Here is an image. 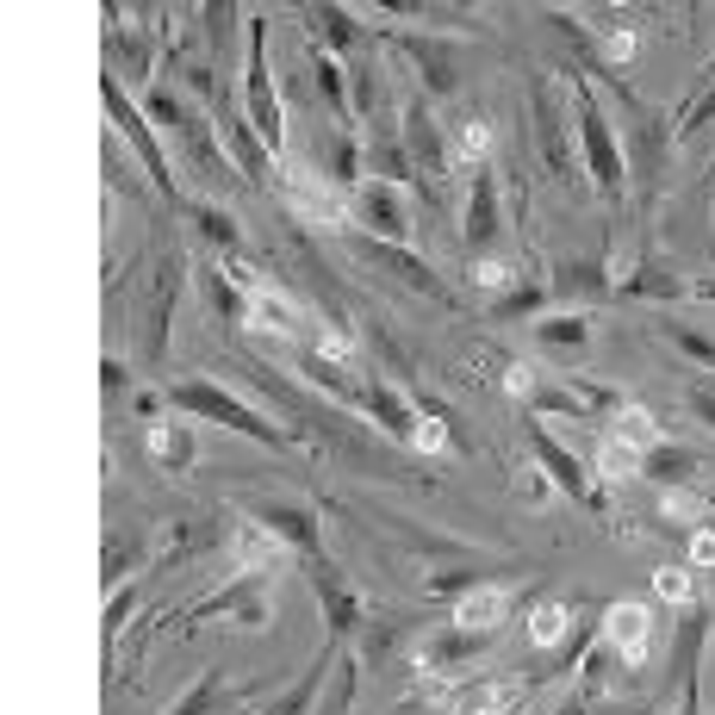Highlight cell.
Instances as JSON below:
<instances>
[{
  "label": "cell",
  "mask_w": 715,
  "mask_h": 715,
  "mask_svg": "<svg viewBox=\"0 0 715 715\" xmlns=\"http://www.w3.org/2000/svg\"><path fill=\"white\" fill-rule=\"evenodd\" d=\"M150 454L156 461H187V436L181 429H150Z\"/></svg>",
  "instance_id": "12"
},
{
  "label": "cell",
  "mask_w": 715,
  "mask_h": 715,
  "mask_svg": "<svg viewBox=\"0 0 715 715\" xmlns=\"http://www.w3.org/2000/svg\"><path fill=\"white\" fill-rule=\"evenodd\" d=\"M417 448H423V454H442V448H448L442 417H423V423H417Z\"/></svg>",
  "instance_id": "13"
},
{
  "label": "cell",
  "mask_w": 715,
  "mask_h": 715,
  "mask_svg": "<svg viewBox=\"0 0 715 715\" xmlns=\"http://www.w3.org/2000/svg\"><path fill=\"white\" fill-rule=\"evenodd\" d=\"M691 566L715 572V535H709V529H697V535H691Z\"/></svg>",
  "instance_id": "14"
},
{
  "label": "cell",
  "mask_w": 715,
  "mask_h": 715,
  "mask_svg": "<svg viewBox=\"0 0 715 715\" xmlns=\"http://www.w3.org/2000/svg\"><path fill=\"white\" fill-rule=\"evenodd\" d=\"M318 355H330V361H349V355H355V342H349V336H336V330H324V336H318Z\"/></svg>",
  "instance_id": "15"
},
{
  "label": "cell",
  "mask_w": 715,
  "mask_h": 715,
  "mask_svg": "<svg viewBox=\"0 0 715 715\" xmlns=\"http://www.w3.org/2000/svg\"><path fill=\"white\" fill-rule=\"evenodd\" d=\"M660 517H666V523H703L709 504H703L697 492H666V498H660Z\"/></svg>",
  "instance_id": "9"
},
{
  "label": "cell",
  "mask_w": 715,
  "mask_h": 715,
  "mask_svg": "<svg viewBox=\"0 0 715 715\" xmlns=\"http://www.w3.org/2000/svg\"><path fill=\"white\" fill-rule=\"evenodd\" d=\"M231 554H237V566L262 572V566H274V560H280V541H274L262 523H237V535H231Z\"/></svg>",
  "instance_id": "4"
},
{
  "label": "cell",
  "mask_w": 715,
  "mask_h": 715,
  "mask_svg": "<svg viewBox=\"0 0 715 715\" xmlns=\"http://www.w3.org/2000/svg\"><path fill=\"white\" fill-rule=\"evenodd\" d=\"M504 610H510V597H504L498 585H479V591H467V597H461L454 622H461V628H498V622H504Z\"/></svg>",
  "instance_id": "3"
},
{
  "label": "cell",
  "mask_w": 715,
  "mask_h": 715,
  "mask_svg": "<svg viewBox=\"0 0 715 715\" xmlns=\"http://www.w3.org/2000/svg\"><path fill=\"white\" fill-rule=\"evenodd\" d=\"M510 274H517L510 262H479V286H492V293H498V286H504Z\"/></svg>",
  "instance_id": "17"
},
{
  "label": "cell",
  "mask_w": 715,
  "mask_h": 715,
  "mask_svg": "<svg viewBox=\"0 0 715 715\" xmlns=\"http://www.w3.org/2000/svg\"><path fill=\"white\" fill-rule=\"evenodd\" d=\"M560 635H566V604H541L529 616V641L535 647H560Z\"/></svg>",
  "instance_id": "8"
},
{
  "label": "cell",
  "mask_w": 715,
  "mask_h": 715,
  "mask_svg": "<svg viewBox=\"0 0 715 715\" xmlns=\"http://www.w3.org/2000/svg\"><path fill=\"white\" fill-rule=\"evenodd\" d=\"M448 715H510V684H467L448 697Z\"/></svg>",
  "instance_id": "5"
},
{
  "label": "cell",
  "mask_w": 715,
  "mask_h": 715,
  "mask_svg": "<svg viewBox=\"0 0 715 715\" xmlns=\"http://www.w3.org/2000/svg\"><path fill=\"white\" fill-rule=\"evenodd\" d=\"M504 392H510V398H523V392H535V374H529L523 361H517V367H504Z\"/></svg>",
  "instance_id": "16"
},
{
  "label": "cell",
  "mask_w": 715,
  "mask_h": 715,
  "mask_svg": "<svg viewBox=\"0 0 715 715\" xmlns=\"http://www.w3.org/2000/svg\"><path fill=\"white\" fill-rule=\"evenodd\" d=\"M647 628H653V616H647L641 604H616V610H610V641L622 647L628 666L647 660Z\"/></svg>",
  "instance_id": "1"
},
{
  "label": "cell",
  "mask_w": 715,
  "mask_h": 715,
  "mask_svg": "<svg viewBox=\"0 0 715 715\" xmlns=\"http://www.w3.org/2000/svg\"><path fill=\"white\" fill-rule=\"evenodd\" d=\"M591 461H597V479H616V485L641 473V454L628 448V442H616V436H604V442H597V454H591Z\"/></svg>",
  "instance_id": "7"
},
{
  "label": "cell",
  "mask_w": 715,
  "mask_h": 715,
  "mask_svg": "<svg viewBox=\"0 0 715 715\" xmlns=\"http://www.w3.org/2000/svg\"><path fill=\"white\" fill-rule=\"evenodd\" d=\"M249 318H255V336H262V342H280V336H293V330H299V311L286 305L280 293H268V286L249 299Z\"/></svg>",
  "instance_id": "2"
},
{
  "label": "cell",
  "mask_w": 715,
  "mask_h": 715,
  "mask_svg": "<svg viewBox=\"0 0 715 715\" xmlns=\"http://www.w3.org/2000/svg\"><path fill=\"white\" fill-rule=\"evenodd\" d=\"M653 591H660L666 604H684V597H691V572H684V566H660V572H653Z\"/></svg>",
  "instance_id": "10"
},
{
  "label": "cell",
  "mask_w": 715,
  "mask_h": 715,
  "mask_svg": "<svg viewBox=\"0 0 715 715\" xmlns=\"http://www.w3.org/2000/svg\"><path fill=\"white\" fill-rule=\"evenodd\" d=\"M485 150H492V125H485V119H467V125H461V162H479Z\"/></svg>",
  "instance_id": "11"
},
{
  "label": "cell",
  "mask_w": 715,
  "mask_h": 715,
  "mask_svg": "<svg viewBox=\"0 0 715 715\" xmlns=\"http://www.w3.org/2000/svg\"><path fill=\"white\" fill-rule=\"evenodd\" d=\"M610 56H616V63H628V56H635V38L616 32V38H610Z\"/></svg>",
  "instance_id": "18"
},
{
  "label": "cell",
  "mask_w": 715,
  "mask_h": 715,
  "mask_svg": "<svg viewBox=\"0 0 715 715\" xmlns=\"http://www.w3.org/2000/svg\"><path fill=\"white\" fill-rule=\"evenodd\" d=\"M616 442H628L635 454H647L653 442H660V423H653V411H641V405H622L616 411V429H610Z\"/></svg>",
  "instance_id": "6"
}]
</instances>
